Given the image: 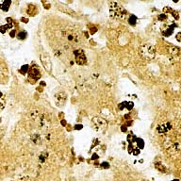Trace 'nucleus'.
Masks as SVG:
<instances>
[{
    "label": "nucleus",
    "instance_id": "obj_10",
    "mask_svg": "<svg viewBox=\"0 0 181 181\" xmlns=\"http://www.w3.org/2000/svg\"><path fill=\"white\" fill-rule=\"evenodd\" d=\"M29 78H31L32 79H39L41 78V74L40 71L35 67H33L29 70Z\"/></svg>",
    "mask_w": 181,
    "mask_h": 181
},
{
    "label": "nucleus",
    "instance_id": "obj_14",
    "mask_svg": "<svg viewBox=\"0 0 181 181\" xmlns=\"http://www.w3.org/2000/svg\"><path fill=\"white\" fill-rule=\"evenodd\" d=\"M11 4V1H4L1 5H0V9H1L2 11H8Z\"/></svg>",
    "mask_w": 181,
    "mask_h": 181
},
{
    "label": "nucleus",
    "instance_id": "obj_1",
    "mask_svg": "<svg viewBox=\"0 0 181 181\" xmlns=\"http://www.w3.org/2000/svg\"><path fill=\"white\" fill-rule=\"evenodd\" d=\"M30 116L37 121L39 127L42 130H48L51 127V118L47 113L41 112L39 110H33L30 112Z\"/></svg>",
    "mask_w": 181,
    "mask_h": 181
},
{
    "label": "nucleus",
    "instance_id": "obj_16",
    "mask_svg": "<svg viewBox=\"0 0 181 181\" xmlns=\"http://www.w3.org/2000/svg\"><path fill=\"white\" fill-rule=\"evenodd\" d=\"M27 32L26 31H22V32H20V33H18V35H17V38L19 39V40H25L27 38Z\"/></svg>",
    "mask_w": 181,
    "mask_h": 181
},
{
    "label": "nucleus",
    "instance_id": "obj_15",
    "mask_svg": "<svg viewBox=\"0 0 181 181\" xmlns=\"http://www.w3.org/2000/svg\"><path fill=\"white\" fill-rule=\"evenodd\" d=\"M40 160H41L42 162H44L46 160V158H47V153H45V152H42L41 153V155H40Z\"/></svg>",
    "mask_w": 181,
    "mask_h": 181
},
{
    "label": "nucleus",
    "instance_id": "obj_19",
    "mask_svg": "<svg viewBox=\"0 0 181 181\" xmlns=\"http://www.w3.org/2000/svg\"><path fill=\"white\" fill-rule=\"evenodd\" d=\"M7 27L9 29V27H11L8 26V25H7V26H1V27H0V31H1L2 33H5L6 31H7Z\"/></svg>",
    "mask_w": 181,
    "mask_h": 181
},
{
    "label": "nucleus",
    "instance_id": "obj_12",
    "mask_svg": "<svg viewBox=\"0 0 181 181\" xmlns=\"http://www.w3.org/2000/svg\"><path fill=\"white\" fill-rule=\"evenodd\" d=\"M168 51H169V54L173 57H178L180 54L179 48L176 46H169L168 47Z\"/></svg>",
    "mask_w": 181,
    "mask_h": 181
},
{
    "label": "nucleus",
    "instance_id": "obj_13",
    "mask_svg": "<svg viewBox=\"0 0 181 181\" xmlns=\"http://www.w3.org/2000/svg\"><path fill=\"white\" fill-rule=\"evenodd\" d=\"M133 106H134V104L132 102H123L122 104L119 105V109L121 110H123V109L130 110V109H132Z\"/></svg>",
    "mask_w": 181,
    "mask_h": 181
},
{
    "label": "nucleus",
    "instance_id": "obj_21",
    "mask_svg": "<svg viewBox=\"0 0 181 181\" xmlns=\"http://www.w3.org/2000/svg\"><path fill=\"white\" fill-rule=\"evenodd\" d=\"M82 127V125H76V128H81Z\"/></svg>",
    "mask_w": 181,
    "mask_h": 181
},
{
    "label": "nucleus",
    "instance_id": "obj_6",
    "mask_svg": "<svg viewBox=\"0 0 181 181\" xmlns=\"http://www.w3.org/2000/svg\"><path fill=\"white\" fill-rule=\"evenodd\" d=\"M54 101H55V104L57 105V107L62 108V107L65 105V103L67 101V93L64 91H57L54 95Z\"/></svg>",
    "mask_w": 181,
    "mask_h": 181
},
{
    "label": "nucleus",
    "instance_id": "obj_23",
    "mask_svg": "<svg viewBox=\"0 0 181 181\" xmlns=\"http://www.w3.org/2000/svg\"><path fill=\"white\" fill-rule=\"evenodd\" d=\"M0 148H1V143H0Z\"/></svg>",
    "mask_w": 181,
    "mask_h": 181
},
{
    "label": "nucleus",
    "instance_id": "obj_4",
    "mask_svg": "<svg viewBox=\"0 0 181 181\" xmlns=\"http://www.w3.org/2000/svg\"><path fill=\"white\" fill-rule=\"evenodd\" d=\"M62 35L67 41L71 44H78L80 42V35H79L78 31L75 27H68L65 29H63Z\"/></svg>",
    "mask_w": 181,
    "mask_h": 181
},
{
    "label": "nucleus",
    "instance_id": "obj_5",
    "mask_svg": "<svg viewBox=\"0 0 181 181\" xmlns=\"http://www.w3.org/2000/svg\"><path fill=\"white\" fill-rule=\"evenodd\" d=\"M91 123H93V127L98 132H104V131L107 130L108 128V122L105 119H103L102 117H98V116H95V117L93 118L91 120Z\"/></svg>",
    "mask_w": 181,
    "mask_h": 181
},
{
    "label": "nucleus",
    "instance_id": "obj_2",
    "mask_svg": "<svg viewBox=\"0 0 181 181\" xmlns=\"http://www.w3.org/2000/svg\"><path fill=\"white\" fill-rule=\"evenodd\" d=\"M109 12L110 17L116 20H124L127 16V11L117 2L109 3Z\"/></svg>",
    "mask_w": 181,
    "mask_h": 181
},
{
    "label": "nucleus",
    "instance_id": "obj_20",
    "mask_svg": "<svg viewBox=\"0 0 181 181\" xmlns=\"http://www.w3.org/2000/svg\"><path fill=\"white\" fill-rule=\"evenodd\" d=\"M27 68H29V65H24L22 68H21V73L25 74V73L27 71Z\"/></svg>",
    "mask_w": 181,
    "mask_h": 181
},
{
    "label": "nucleus",
    "instance_id": "obj_8",
    "mask_svg": "<svg viewBox=\"0 0 181 181\" xmlns=\"http://www.w3.org/2000/svg\"><path fill=\"white\" fill-rule=\"evenodd\" d=\"M40 59H41L42 65H44V68L46 69V71L50 72L52 69V62H51V60L48 55L45 53H42V54H41V56H40Z\"/></svg>",
    "mask_w": 181,
    "mask_h": 181
},
{
    "label": "nucleus",
    "instance_id": "obj_9",
    "mask_svg": "<svg viewBox=\"0 0 181 181\" xmlns=\"http://www.w3.org/2000/svg\"><path fill=\"white\" fill-rule=\"evenodd\" d=\"M172 127H173V125H172L170 122H164V123H162V124L158 125L157 130L159 133H166L172 129Z\"/></svg>",
    "mask_w": 181,
    "mask_h": 181
},
{
    "label": "nucleus",
    "instance_id": "obj_7",
    "mask_svg": "<svg viewBox=\"0 0 181 181\" xmlns=\"http://www.w3.org/2000/svg\"><path fill=\"white\" fill-rule=\"evenodd\" d=\"M74 56H75L76 64H78V65H85L87 63V57H86L84 51L81 49H76L74 51Z\"/></svg>",
    "mask_w": 181,
    "mask_h": 181
},
{
    "label": "nucleus",
    "instance_id": "obj_11",
    "mask_svg": "<svg viewBox=\"0 0 181 181\" xmlns=\"http://www.w3.org/2000/svg\"><path fill=\"white\" fill-rule=\"evenodd\" d=\"M30 139H31V141L35 143V145H41L42 142V136L39 133H37V132L31 134V136H30Z\"/></svg>",
    "mask_w": 181,
    "mask_h": 181
},
{
    "label": "nucleus",
    "instance_id": "obj_17",
    "mask_svg": "<svg viewBox=\"0 0 181 181\" xmlns=\"http://www.w3.org/2000/svg\"><path fill=\"white\" fill-rule=\"evenodd\" d=\"M129 22L133 26V25H135V24H136V22H137V18L135 17L134 15H131V16L129 17Z\"/></svg>",
    "mask_w": 181,
    "mask_h": 181
},
{
    "label": "nucleus",
    "instance_id": "obj_18",
    "mask_svg": "<svg viewBox=\"0 0 181 181\" xmlns=\"http://www.w3.org/2000/svg\"><path fill=\"white\" fill-rule=\"evenodd\" d=\"M5 109V100L0 99V111H2Z\"/></svg>",
    "mask_w": 181,
    "mask_h": 181
},
{
    "label": "nucleus",
    "instance_id": "obj_22",
    "mask_svg": "<svg viewBox=\"0 0 181 181\" xmlns=\"http://www.w3.org/2000/svg\"><path fill=\"white\" fill-rule=\"evenodd\" d=\"M2 96H3V93H1V91H0V99L2 98Z\"/></svg>",
    "mask_w": 181,
    "mask_h": 181
},
{
    "label": "nucleus",
    "instance_id": "obj_3",
    "mask_svg": "<svg viewBox=\"0 0 181 181\" xmlns=\"http://www.w3.org/2000/svg\"><path fill=\"white\" fill-rule=\"evenodd\" d=\"M139 55L142 59L145 60H151L156 56V48L151 44H142L139 47Z\"/></svg>",
    "mask_w": 181,
    "mask_h": 181
}]
</instances>
